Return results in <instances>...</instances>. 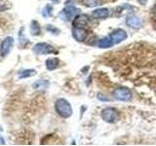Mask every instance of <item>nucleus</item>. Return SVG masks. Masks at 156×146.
I'll list each match as a JSON object with an SVG mask.
<instances>
[{
    "label": "nucleus",
    "instance_id": "0eeeda50",
    "mask_svg": "<svg viewBox=\"0 0 156 146\" xmlns=\"http://www.w3.org/2000/svg\"><path fill=\"white\" fill-rule=\"evenodd\" d=\"M72 35L74 37L75 40L82 42L84 41L87 35H88V32L84 27H76V26H73L72 28Z\"/></svg>",
    "mask_w": 156,
    "mask_h": 146
},
{
    "label": "nucleus",
    "instance_id": "2eb2a0df",
    "mask_svg": "<svg viewBox=\"0 0 156 146\" xmlns=\"http://www.w3.org/2000/svg\"><path fill=\"white\" fill-rule=\"evenodd\" d=\"M40 31H41V28H40V26H39L38 22L32 21L30 23V34L33 36H36V35H39V34H40Z\"/></svg>",
    "mask_w": 156,
    "mask_h": 146
},
{
    "label": "nucleus",
    "instance_id": "5701e85b",
    "mask_svg": "<svg viewBox=\"0 0 156 146\" xmlns=\"http://www.w3.org/2000/svg\"><path fill=\"white\" fill-rule=\"evenodd\" d=\"M51 1L55 2V3H58V2H60V0H51Z\"/></svg>",
    "mask_w": 156,
    "mask_h": 146
},
{
    "label": "nucleus",
    "instance_id": "dca6fc26",
    "mask_svg": "<svg viewBox=\"0 0 156 146\" xmlns=\"http://www.w3.org/2000/svg\"><path fill=\"white\" fill-rule=\"evenodd\" d=\"M112 45H113V42H112L111 38L108 36V37H105V38H102L99 41L98 43V46L100 48H110Z\"/></svg>",
    "mask_w": 156,
    "mask_h": 146
},
{
    "label": "nucleus",
    "instance_id": "aec40b11",
    "mask_svg": "<svg viewBox=\"0 0 156 146\" xmlns=\"http://www.w3.org/2000/svg\"><path fill=\"white\" fill-rule=\"evenodd\" d=\"M46 30L49 31L50 33H52V34H58L60 33V29L57 28L56 26H52V24H48V26H46Z\"/></svg>",
    "mask_w": 156,
    "mask_h": 146
},
{
    "label": "nucleus",
    "instance_id": "f257e3e1",
    "mask_svg": "<svg viewBox=\"0 0 156 146\" xmlns=\"http://www.w3.org/2000/svg\"><path fill=\"white\" fill-rule=\"evenodd\" d=\"M56 112L60 115L62 118H69L72 115V108L70 103L65 99H58L56 100L55 103Z\"/></svg>",
    "mask_w": 156,
    "mask_h": 146
},
{
    "label": "nucleus",
    "instance_id": "423d86ee",
    "mask_svg": "<svg viewBox=\"0 0 156 146\" xmlns=\"http://www.w3.org/2000/svg\"><path fill=\"white\" fill-rule=\"evenodd\" d=\"M79 12V9H77L74 6H66L62 9V11L60 13V17L63 21H70V19L75 16V15Z\"/></svg>",
    "mask_w": 156,
    "mask_h": 146
},
{
    "label": "nucleus",
    "instance_id": "4468645a",
    "mask_svg": "<svg viewBox=\"0 0 156 146\" xmlns=\"http://www.w3.org/2000/svg\"><path fill=\"white\" fill-rule=\"evenodd\" d=\"M58 66V60L57 57H54V58H48L46 61V67L48 70H55L56 68Z\"/></svg>",
    "mask_w": 156,
    "mask_h": 146
},
{
    "label": "nucleus",
    "instance_id": "b1692460",
    "mask_svg": "<svg viewBox=\"0 0 156 146\" xmlns=\"http://www.w3.org/2000/svg\"><path fill=\"white\" fill-rule=\"evenodd\" d=\"M154 12H155V14H156V4H155V6H154Z\"/></svg>",
    "mask_w": 156,
    "mask_h": 146
},
{
    "label": "nucleus",
    "instance_id": "f3484780",
    "mask_svg": "<svg viewBox=\"0 0 156 146\" xmlns=\"http://www.w3.org/2000/svg\"><path fill=\"white\" fill-rule=\"evenodd\" d=\"M23 28H21V30L19 32V43L21 47H26L28 44V39L24 36V34L23 33Z\"/></svg>",
    "mask_w": 156,
    "mask_h": 146
},
{
    "label": "nucleus",
    "instance_id": "f8f14e48",
    "mask_svg": "<svg viewBox=\"0 0 156 146\" xmlns=\"http://www.w3.org/2000/svg\"><path fill=\"white\" fill-rule=\"evenodd\" d=\"M33 89L39 90V91H45L49 87V82L47 80H38L33 83Z\"/></svg>",
    "mask_w": 156,
    "mask_h": 146
},
{
    "label": "nucleus",
    "instance_id": "9b49d317",
    "mask_svg": "<svg viewBox=\"0 0 156 146\" xmlns=\"http://www.w3.org/2000/svg\"><path fill=\"white\" fill-rule=\"evenodd\" d=\"M108 15H109L108 10L105 8L97 9L95 11H93V16L97 19H105L108 17Z\"/></svg>",
    "mask_w": 156,
    "mask_h": 146
},
{
    "label": "nucleus",
    "instance_id": "7ed1b4c3",
    "mask_svg": "<svg viewBox=\"0 0 156 146\" xmlns=\"http://www.w3.org/2000/svg\"><path fill=\"white\" fill-rule=\"evenodd\" d=\"M32 50L36 55H49V54L55 52V48L52 45H50V44L42 42V43H37L36 45H34Z\"/></svg>",
    "mask_w": 156,
    "mask_h": 146
},
{
    "label": "nucleus",
    "instance_id": "20e7f679",
    "mask_svg": "<svg viewBox=\"0 0 156 146\" xmlns=\"http://www.w3.org/2000/svg\"><path fill=\"white\" fill-rule=\"evenodd\" d=\"M14 45V38L11 36H8L4 39L1 42V45H0V56L2 57H5L8 54L11 52L12 48Z\"/></svg>",
    "mask_w": 156,
    "mask_h": 146
},
{
    "label": "nucleus",
    "instance_id": "6ab92c4d",
    "mask_svg": "<svg viewBox=\"0 0 156 146\" xmlns=\"http://www.w3.org/2000/svg\"><path fill=\"white\" fill-rule=\"evenodd\" d=\"M82 2L88 7H96L101 3V0H82Z\"/></svg>",
    "mask_w": 156,
    "mask_h": 146
},
{
    "label": "nucleus",
    "instance_id": "1a4fd4ad",
    "mask_svg": "<svg viewBox=\"0 0 156 146\" xmlns=\"http://www.w3.org/2000/svg\"><path fill=\"white\" fill-rule=\"evenodd\" d=\"M126 24L131 28H140L141 26V22L140 18H138L135 15H129L126 18Z\"/></svg>",
    "mask_w": 156,
    "mask_h": 146
},
{
    "label": "nucleus",
    "instance_id": "ddd939ff",
    "mask_svg": "<svg viewBox=\"0 0 156 146\" xmlns=\"http://www.w3.org/2000/svg\"><path fill=\"white\" fill-rule=\"evenodd\" d=\"M35 74H36V71L34 69H24V70L18 72V77H19V79H24V78L34 76Z\"/></svg>",
    "mask_w": 156,
    "mask_h": 146
},
{
    "label": "nucleus",
    "instance_id": "6e6552de",
    "mask_svg": "<svg viewBox=\"0 0 156 146\" xmlns=\"http://www.w3.org/2000/svg\"><path fill=\"white\" fill-rule=\"evenodd\" d=\"M109 37L111 38L113 44H117V43H119L121 41L125 40V39H127V33L125 32V30H123V29H117V30L113 31L110 34Z\"/></svg>",
    "mask_w": 156,
    "mask_h": 146
},
{
    "label": "nucleus",
    "instance_id": "412c9836",
    "mask_svg": "<svg viewBox=\"0 0 156 146\" xmlns=\"http://www.w3.org/2000/svg\"><path fill=\"white\" fill-rule=\"evenodd\" d=\"M98 99H99L100 100H104V101H107L108 100V99L107 97H105V96H102V95H98Z\"/></svg>",
    "mask_w": 156,
    "mask_h": 146
},
{
    "label": "nucleus",
    "instance_id": "a211bd4d",
    "mask_svg": "<svg viewBox=\"0 0 156 146\" xmlns=\"http://www.w3.org/2000/svg\"><path fill=\"white\" fill-rule=\"evenodd\" d=\"M52 12H53V7H52V5L47 4L46 6L43 8V10H42V16H43L44 18H49V17H51Z\"/></svg>",
    "mask_w": 156,
    "mask_h": 146
},
{
    "label": "nucleus",
    "instance_id": "4be33fe9",
    "mask_svg": "<svg viewBox=\"0 0 156 146\" xmlns=\"http://www.w3.org/2000/svg\"><path fill=\"white\" fill-rule=\"evenodd\" d=\"M0 140H1V143H2V144H5V141H4V139L1 137V135H0Z\"/></svg>",
    "mask_w": 156,
    "mask_h": 146
},
{
    "label": "nucleus",
    "instance_id": "f03ea898",
    "mask_svg": "<svg viewBox=\"0 0 156 146\" xmlns=\"http://www.w3.org/2000/svg\"><path fill=\"white\" fill-rule=\"evenodd\" d=\"M101 118L104 121L107 122V123H115L119 119V114L116 109L111 108V107H107L105 108L101 112Z\"/></svg>",
    "mask_w": 156,
    "mask_h": 146
},
{
    "label": "nucleus",
    "instance_id": "9d476101",
    "mask_svg": "<svg viewBox=\"0 0 156 146\" xmlns=\"http://www.w3.org/2000/svg\"><path fill=\"white\" fill-rule=\"evenodd\" d=\"M87 23H88V17L86 15H79V16L75 17V19L72 22L73 26L76 27H84Z\"/></svg>",
    "mask_w": 156,
    "mask_h": 146
},
{
    "label": "nucleus",
    "instance_id": "39448f33",
    "mask_svg": "<svg viewBox=\"0 0 156 146\" xmlns=\"http://www.w3.org/2000/svg\"><path fill=\"white\" fill-rule=\"evenodd\" d=\"M113 96L116 99L122 101H128L131 99L132 94L131 91L127 88H117L113 92Z\"/></svg>",
    "mask_w": 156,
    "mask_h": 146
}]
</instances>
